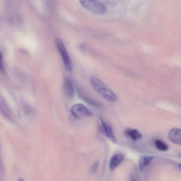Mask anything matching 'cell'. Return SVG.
Instances as JSON below:
<instances>
[{
	"label": "cell",
	"instance_id": "277c9868",
	"mask_svg": "<svg viewBox=\"0 0 181 181\" xmlns=\"http://www.w3.org/2000/svg\"><path fill=\"white\" fill-rule=\"evenodd\" d=\"M71 110L72 115L76 119H80L93 115V113L91 111L82 104H76L74 105L72 107Z\"/></svg>",
	"mask_w": 181,
	"mask_h": 181
},
{
	"label": "cell",
	"instance_id": "ac0fdd59",
	"mask_svg": "<svg viewBox=\"0 0 181 181\" xmlns=\"http://www.w3.org/2000/svg\"><path fill=\"white\" fill-rule=\"evenodd\" d=\"M178 155L181 158V154H179Z\"/></svg>",
	"mask_w": 181,
	"mask_h": 181
},
{
	"label": "cell",
	"instance_id": "9c48e42d",
	"mask_svg": "<svg viewBox=\"0 0 181 181\" xmlns=\"http://www.w3.org/2000/svg\"><path fill=\"white\" fill-rule=\"evenodd\" d=\"M124 134L134 141L138 140L142 138V134L136 129L127 128L124 131Z\"/></svg>",
	"mask_w": 181,
	"mask_h": 181
},
{
	"label": "cell",
	"instance_id": "7c38bea8",
	"mask_svg": "<svg viewBox=\"0 0 181 181\" xmlns=\"http://www.w3.org/2000/svg\"><path fill=\"white\" fill-rule=\"evenodd\" d=\"M155 144L156 148L159 150L166 151L169 149V146L168 145L161 140H156Z\"/></svg>",
	"mask_w": 181,
	"mask_h": 181
},
{
	"label": "cell",
	"instance_id": "4fadbf2b",
	"mask_svg": "<svg viewBox=\"0 0 181 181\" xmlns=\"http://www.w3.org/2000/svg\"><path fill=\"white\" fill-rule=\"evenodd\" d=\"M81 95V97L83 99V100L85 101L86 102H87L88 104H91L92 105L95 106V107H100L99 104L96 102L95 100L92 99L91 98L87 97L86 96H84L83 95Z\"/></svg>",
	"mask_w": 181,
	"mask_h": 181
},
{
	"label": "cell",
	"instance_id": "5b68a950",
	"mask_svg": "<svg viewBox=\"0 0 181 181\" xmlns=\"http://www.w3.org/2000/svg\"><path fill=\"white\" fill-rule=\"evenodd\" d=\"M100 120L101 124H102L104 132L106 136L113 143H116L117 140L116 139L112 127L109 124L106 122L101 117H100Z\"/></svg>",
	"mask_w": 181,
	"mask_h": 181
},
{
	"label": "cell",
	"instance_id": "9a60e30c",
	"mask_svg": "<svg viewBox=\"0 0 181 181\" xmlns=\"http://www.w3.org/2000/svg\"><path fill=\"white\" fill-rule=\"evenodd\" d=\"M130 181H136V179L134 175H132L130 176Z\"/></svg>",
	"mask_w": 181,
	"mask_h": 181
},
{
	"label": "cell",
	"instance_id": "8fae6325",
	"mask_svg": "<svg viewBox=\"0 0 181 181\" xmlns=\"http://www.w3.org/2000/svg\"><path fill=\"white\" fill-rule=\"evenodd\" d=\"M1 110L4 116L9 119H11L12 114L11 111L8 107L6 101L1 98Z\"/></svg>",
	"mask_w": 181,
	"mask_h": 181
},
{
	"label": "cell",
	"instance_id": "8992f818",
	"mask_svg": "<svg viewBox=\"0 0 181 181\" xmlns=\"http://www.w3.org/2000/svg\"><path fill=\"white\" fill-rule=\"evenodd\" d=\"M64 91L65 96L69 98L73 97L74 90L72 82L68 77H66L64 82Z\"/></svg>",
	"mask_w": 181,
	"mask_h": 181
},
{
	"label": "cell",
	"instance_id": "e0dca14e",
	"mask_svg": "<svg viewBox=\"0 0 181 181\" xmlns=\"http://www.w3.org/2000/svg\"><path fill=\"white\" fill-rule=\"evenodd\" d=\"M18 181H24L23 180V179L20 178V179H19L18 180Z\"/></svg>",
	"mask_w": 181,
	"mask_h": 181
},
{
	"label": "cell",
	"instance_id": "30bf717a",
	"mask_svg": "<svg viewBox=\"0 0 181 181\" xmlns=\"http://www.w3.org/2000/svg\"><path fill=\"white\" fill-rule=\"evenodd\" d=\"M155 158V156H143L141 157L138 163L139 170L141 171L143 170Z\"/></svg>",
	"mask_w": 181,
	"mask_h": 181
},
{
	"label": "cell",
	"instance_id": "ba28073f",
	"mask_svg": "<svg viewBox=\"0 0 181 181\" xmlns=\"http://www.w3.org/2000/svg\"><path fill=\"white\" fill-rule=\"evenodd\" d=\"M124 156L122 154L118 153L113 155L110 159L109 167L111 171L116 168L124 160Z\"/></svg>",
	"mask_w": 181,
	"mask_h": 181
},
{
	"label": "cell",
	"instance_id": "6da1fadb",
	"mask_svg": "<svg viewBox=\"0 0 181 181\" xmlns=\"http://www.w3.org/2000/svg\"><path fill=\"white\" fill-rule=\"evenodd\" d=\"M90 81L94 90L106 100L111 102H114L117 100V97L115 94L110 89L107 88L100 79L93 76L90 78Z\"/></svg>",
	"mask_w": 181,
	"mask_h": 181
},
{
	"label": "cell",
	"instance_id": "5bb4252c",
	"mask_svg": "<svg viewBox=\"0 0 181 181\" xmlns=\"http://www.w3.org/2000/svg\"><path fill=\"white\" fill-rule=\"evenodd\" d=\"M99 165V163L98 162H96L94 163L91 167V172L93 173L96 172V171L97 170Z\"/></svg>",
	"mask_w": 181,
	"mask_h": 181
},
{
	"label": "cell",
	"instance_id": "7a4b0ae2",
	"mask_svg": "<svg viewBox=\"0 0 181 181\" xmlns=\"http://www.w3.org/2000/svg\"><path fill=\"white\" fill-rule=\"evenodd\" d=\"M55 43L67 71L71 72L73 69L71 60L63 42L60 38H57L55 40Z\"/></svg>",
	"mask_w": 181,
	"mask_h": 181
},
{
	"label": "cell",
	"instance_id": "3957f363",
	"mask_svg": "<svg viewBox=\"0 0 181 181\" xmlns=\"http://www.w3.org/2000/svg\"><path fill=\"white\" fill-rule=\"evenodd\" d=\"M80 3L84 8L93 13L103 14L105 13L106 8L105 5L97 1H81Z\"/></svg>",
	"mask_w": 181,
	"mask_h": 181
},
{
	"label": "cell",
	"instance_id": "2e32d148",
	"mask_svg": "<svg viewBox=\"0 0 181 181\" xmlns=\"http://www.w3.org/2000/svg\"><path fill=\"white\" fill-rule=\"evenodd\" d=\"M178 166L179 167L181 170V163L178 164Z\"/></svg>",
	"mask_w": 181,
	"mask_h": 181
},
{
	"label": "cell",
	"instance_id": "52a82bcc",
	"mask_svg": "<svg viewBox=\"0 0 181 181\" xmlns=\"http://www.w3.org/2000/svg\"><path fill=\"white\" fill-rule=\"evenodd\" d=\"M168 137L172 143L181 145V129L175 128L171 130Z\"/></svg>",
	"mask_w": 181,
	"mask_h": 181
}]
</instances>
